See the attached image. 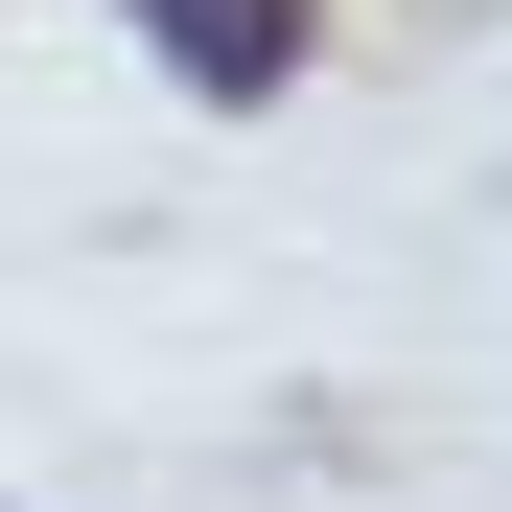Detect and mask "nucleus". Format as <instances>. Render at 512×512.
<instances>
[{
    "label": "nucleus",
    "instance_id": "f257e3e1",
    "mask_svg": "<svg viewBox=\"0 0 512 512\" xmlns=\"http://www.w3.org/2000/svg\"><path fill=\"white\" fill-rule=\"evenodd\" d=\"M117 24L187 47V94H280V70H303V0H117Z\"/></svg>",
    "mask_w": 512,
    "mask_h": 512
}]
</instances>
